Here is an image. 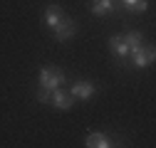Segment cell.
<instances>
[{"mask_svg":"<svg viewBox=\"0 0 156 148\" xmlns=\"http://www.w3.org/2000/svg\"><path fill=\"white\" fill-rule=\"evenodd\" d=\"M40 86L42 89H47V91H55L60 84H65V74L60 72V69H55V67H45V69H40Z\"/></svg>","mask_w":156,"mask_h":148,"instance_id":"6da1fadb","label":"cell"},{"mask_svg":"<svg viewBox=\"0 0 156 148\" xmlns=\"http://www.w3.org/2000/svg\"><path fill=\"white\" fill-rule=\"evenodd\" d=\"M131 57H134V67L136 69H144V67H149V64H154V57H156V52H154V47L149 45V47H139V49H134V52H129Z\"/></svg>","mask_w":156,"mask_h":148,"instance_id":"7a4b0ae2","label":"cell"},{"mask_svg":"<svg viewBox=\"0 0 156 148\" xmlns=\"http://www.w3.org/2000/svg\"><path fill=\"white\" fill-rule=\"evenodd\" d=\"M74 32H77V25H74V20L72 17H62V22L57 25L55 30H52V35H55V40H60V42H65V40H72L74 37Z\"/></svg>","mask_w":156,"mask_h":148,"instance_id":"3957f363","label":"cell"},{"mask_svg":"<svg viewBox=\"0 0 156 148\" xmlns=\"http://www.w3.org/2000/svg\"><path fill=\"white\" fill-rule=\"evenodd\" d=\"M50 101H52L55 109H60V111H69V109L74 106V96L69 94V91H62L60 86L50 94Z\"/></svg>","mask_w":156,"mask_h":148,"instance_id":"277c9868","label":"cell"},{"mask_svg":"<svg viewBox=\"0 0 156 148\" xmlns=\"http://www.w3.org/2000/svg\"><path fill=\"white\" fill-rule=\"evenodd\" d=\"M69 94L74 96V99H92L94 96V84L92 82H74L72 86H69Z\"/></svg>","mask_w":156,"mask_h":148,"instance_id":"5b68a950","label":"cell"},{"mask_svg":"<svg viewBox=\"0 0 156 148\" xmlns=\"http://www.w3.org/2000/svg\"><path fill=\"white\" fill-rule=\"evenodd\" d=\"M62 17H65V12H62V8L60 5H47V10H45V25L50 27V30H55L57 25L62 22Z\"/></svg>","mask_w":156,"mask_h":148,"instance_id":"8992f818","label":"cell"},{"mask_svg":"<svg viewBox=\"0 0 156 148\" xmlns=\"http://www.w3.org/2000/svg\"><path fill=\"white\" fill-rule=\"evenodd\" d=\"M114 3L112 0H92L89 3V10H92V15H97V17H104V15H112L114 12Z\"/></svg>","mask_w":156,"mask_h":148,"instance_id":"52a82bcc","label":"cell"},{"mask_svg":"<svg viewBox=\"0 0 156 148\" xmlns=\"http://www.w3.org/2000/svg\"><path fill=\"white\" fill-rule=\"evenodd\" d=\"M109 49H112V54H114L116 59H124L126 54H129V47H126V42H124L122 35H114L112 40H109Z\"/></svg>","mask_w":156,"mask_h":148,"instance_id":"ba28073f","label":"cell"},{"mask_svg":"<svg viewBox=\"0 0 156 148\" xmlns=\"http://www.w3.org/2000/svg\"><path fill=\"white\" fill-rule=\"evenodd\" d=\"M84 146H87V148H109V146H114V143H112V138H109L107 133H99V131H97V133H89V136H87Z\"/></svg>","mask_w":156,"mask_h":148,"instance_id":"9c48e42d","label":"cell"},{"mask_svg":"<svg viewBox=\"0 0 156 148\" xmlns=\"http://www.w3.org/2000/svg\"><path fill=\"white\" fill-rule=\"evenodd\" d=\"M122 3H124V8L129 10V12H146V8H149V3H146V0H122Z\"/></svg>","mask_w":156,"mask_h":148,"instance_id":"30bf717a","label":"cell"},{"mask_svg":"<svg viewBox=\"0 0 156 148\" xmlns=\"http://www.w3.org/2000/svg\"><path fill=\"white\" fill-rule=\"evenodd\" d=\"M124 42H126V47H129V52H134V49H139L141 47V32H126L124 35Z\"/></svg>","mask_w":156,"mask_h":148,"instance_id":"8fae6325","label":"cell"}]
</instances>
